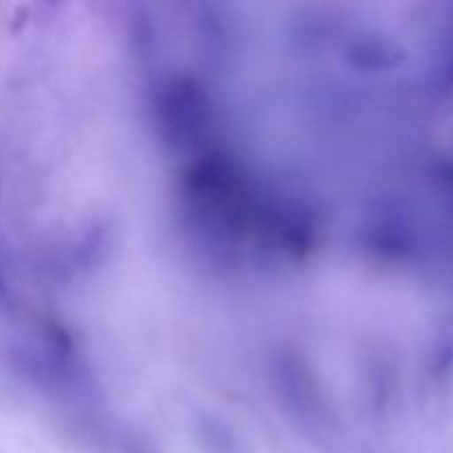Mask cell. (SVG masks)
<instances>
[{
	"instance_id": "cell-1",
	"label": "cell",
	"mask_w": 453,
	"mask_h": 453,
	"mask_svg": "<svg viewBox=\"0 0 453 453\" xmlns=\"http://www.w3.org/2000/svg\"><path fill=\"white\" fill-rule=\"evenodd\" d=\"M372 219H374V208H372ZM374 234H376V226H374ZM376 246V237H374V242H370V248H374Z\"/></svg>"
}]
</instances>
